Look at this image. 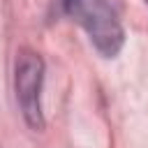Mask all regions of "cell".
<instances>
[{
	"instance_id": "3",
	"label": "cell",
	"mask_w": 148,
	"mask_h": 148,
	"mask_svg": "<svg viewBox=\"0 0 148 148\" xmlns=\"http://www.w3.org/2000/svg\"><path fill=\"white\" fill-rule=\"evenodd\" d=\"M146 2H148V0H146Z\"/></svg>"
},
{
	"instance_id": "2",
	"label": "cell",
	"mask_w": 148,
	"mask_h": 148,
	"mask_svg": "<svg viewBox=\"0 0 148 148\" xmlns=\"http://www.w3.org/2000/svg\"><path fill=\"white\" fill-rule=\"evenodd\" d=\"M42 83H44V62L39 53L30 49L18 51L16 65H14V90H16V102L21 106V113L32 130L44 127Z\"/></svg>"
},
{
	"instance_id": "1",
	"label": "cell",
	"mask_w": 148,
	"mask_h": 148,
	"mask_svg": "<svg viewBox=\"0 0 148 148\" xmlns=\"http://www.w3.org/2000/svg\"><path fill=\"white\" fill-rule=\"evenodd\" d=\"M58 2L62 14L86 30L88 39L104 58H113L123 49L125 30L109 0H58Z\"/></svg>"
}]
</instances>
